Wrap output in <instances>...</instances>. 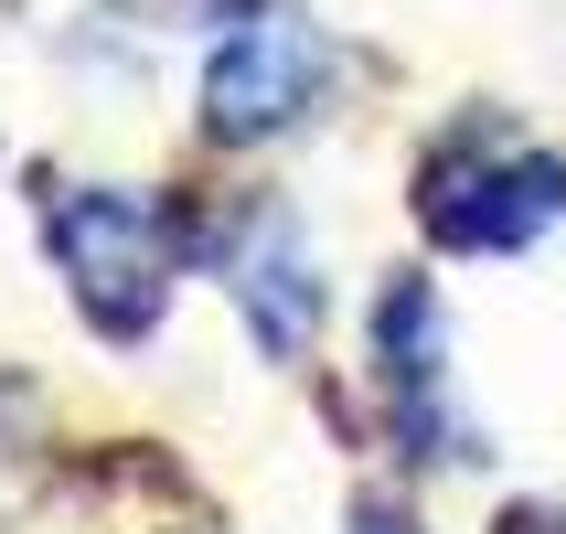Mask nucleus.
Returning a JSON list of instances; mask_svg holds the SVG:
<instances>
[{
    "label": "nucleus",
    "instance_id": "obj_6",
    "mask_svg": "<svg viewBox=\"0 0 566 534\" xmlns=\"http://www.w3.org/2000/svg\"><path fill=\"white\" fill-rule=\"evenodd\" d=\"M353 534H417L407 513H385V503H353Z\"/></svg>",
    "mask_w": 566,
    "mask_h": 534
},
{
    "label": "nucleus",
    "instance_id": "obj_1",
    "mask_svg": "<svg viewBox=\"0 0 566 534\" xmlns=\"http://www.w3.org/2000/svg\"><path fill=\"white\" fill-rule=\"evenodd\" d=\"M43 247L64 256L75 279V311L107 332V343H139L171 300V268H182V224L160 214L150 192H107V182H75V192H43Z\"/></svg>",
    "mask_w": 566,
    "mask_h": 534
},
{
    "label": "nucleus",
    "instance_id": "obj_2",
    "mask_svg": "<svg viewBox=\"0 0 566 534\" xmlns=\"http://www.w3.org/2000/svg\"><path fill=\"white\" fill-rule=\"evenodd\" d=\"M545 214H566V171L535 150H513L503 128H449L439 150L417 160V224L449 256H513Z\"/></svg>",
    "mask_w": 566,
    "mask_h": 534
},
{
    "label": "nucleus",
    "instance_id": "obj_3",
    "mask_svg": "<svg viewBox=\"0 0 566 534\" xmlns=\"http://www.w3.org/2000/svg\"><path fill=\"white\" fill-rule=\"evenodd\" d=\"M321 75H332V43L321 22H289V11H256L214 43L203 64V128H214L224 150H247V139H279L321 107Z\"/></svg>",
    "mask_w": 566,
    "mask_h": 534
},
{
    "label": "nucleus",
    "instance_id": "obj_4",
    "mask_svg": "<svg viewBox=\"0 0 566 534\" xmlns=\"http://www.w3.org/2000/svg\"><path fill=\"white\" fill-rule=\"evenodd\" d=\"M375 353H385V364H375V375H385V396H396V428H407V439H417V460H449V417H439V385H449V364H439V289H428V279H396V289H385V300H375Z\"/></svg>",
    "mask_w": 566,
    "mask_h": 534
},
{
    "label": "nucleus",
    "instance_id": "obj_5",
    "mask_svg": "<svg viewBox=\"0 0 566 534\" xmlns=\"http://www.w3.org/2000/svg\"><path fill=\"white\" fill-rule=\"evenodd\" d=\"M224 289H235L256 353H300L321 332V268L289 247V224H268L256 247H224Z\"/></svg>",
    "mask_w": 566,
    "mask_h": 534
},
{
    "label": "nucleus",
    "instance_id": "obj_7",
    "mask_svg": "<svg viewBox=\"0 0 566 534\" xmlns=\"http://www.w3.org/2000/svg\"><path fill=\"white\" fill-rule=\"evenodd\" d=\"M503 534H566L556 513H503Z\"/></svg>",
    "mask_w": 566,
    "mask_h": 534
}]
</instances>
